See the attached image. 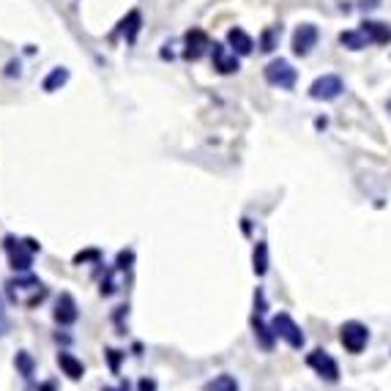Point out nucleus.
Instances as JSON below:
<instances>
[{
  "label": "nucleus",
  "instance_id": "nucleus-2",
  "mask_svg": "<svg viewBox=\"0 0 391 391\" xmlns=\"http://www.w3.org/2000/svg\"><path fill=\"white\" fill-rule=\"evenodd\" d=\"M271 329H274V334H276L279 340H285L293 351H301V348H304V342H307L304 331L298 329V323H296L287 312H279V315L271 320Z\"/></svg>",
  "mask_w": 391,
  "mask_h": 391
},
{
  "label": "nucleus",
  "instance_id": "nucleus-24",
  "mask_svg": "<svg viewBox=\"0 0 391 391\" xmlns=\"http://www.w3.org/2000/svg\"><path fill=\"white\" fill-rule=\"evenodd\" d=\"M140 391H156V381L143 378V381H140Z\"/></svg>",
  "mask_w": 391,
  "mask_h": 391
},
{
  "label": "nucleus",
  "instance_id": "nucleus-12",
  "mask_svg": "<svg viewBox=\"0 0 391 391\" xmlns=\"http://www.w3.org/2000/svg\"><path fill=\"white\" fill-rule=\"evenodd\" d=\"M362 30L367 33V38H370V44H389L391 41V27L386 22H375V19H364L362 22Z\"/></svg>",
  "mask_w": 391,
  "mask_h": 391
},
{
  "label": "nucleus",
  "instance_id": "nucleus-11",
  "mask_svg": "<svg viewBox=\"0 0 391 391\" xmlns=\"http://www.w3.org/2000/svg\"><path fill=\"white\" fill-rule=\"evenodd\" d=\"M227 44H230V49L235 55H249L254 49V41H252V36L244 27H230L227 30Z\"/></svg>",
  "mask_w": 391,
  "mask_h": 391
},
{
  "label": "nucleus",
  "instance_id": "nucleus-20",
  "mask_svg": "<svg viewBox=\"0 0 391 391\" xmlns=\"http://www.w3.org/2000/svg\"><path fill=\"white\" fill-rule=\"evenodd\" d=\"M205 391H238V383L233 375H219L211 383H205Z\"/></svg>",
  "mask_w": 391,
  "mask_h": 391
},
{
  "label": "nucleus",
  "instance_id": "nucleus-17",
  "mask_svg": "<svg viewBox=\"0 0 391 391\" xmlns=\"http://www.w3.org/2000/svg\"><path fill=\"white\" fill-rule=\"evenodd\" d=\"M69 82V69H52L49 74H47V80H44V91L47 93H52V91H58L60 85H66Z\"/></svg>",
  "mask_w": 391,
  "mask_h": 391
},
{
  "label": "nucleus",
  "instance_id": "nucleus-5",
  "mask_svg": "<svg viewBox=\"0 0 391 391\" xmlns=\"http://www.w3.org/2000/svg\"><path fill=\"white\" fill-rule=\"evenodd\" d=\"M342 91H345V82H342V77H337V74H323V77H318V80L309 85V96L318 99V102H334Z\"/></svg>",
  "mask_w": 391,
  "mask_h": 391
},
{
  "label": "nucleus",
  "instance_id": "nucleus-14",
  "mask_svg": "<svg viewBox=\"0 0 391 391\" xmlns=\"http://www.w3.org/2000/svg\"><path fill=\"white\" fill-rule=\"evenodd\" d=\"M252 329H254V337H257L260 348H263V351H271V348H274V337H276V334H274V329H271V326H265V323H263V318H260L257 312H254V318H252Z\"/></svg>",
  "mask_w": 391,
  "mask_h": 391
},
{
  "label": "nucleus",
  "instance_id": "nucleus-4",
  "mask_svg": "<svg viewBox=\"0 0 391 391\" xmlns=\"http://www.w3.org/2000/svg\"><path fill=\"white\" fill-rule=\"evenodd\" d=\"M296 80H298V74H296V69L287 63V60H271L268 66H265V82L268 85H274V88H282V91H290L293 85H296Z\"/></svg>",
  "mask_w": 391,
  "mask_h": 391
},
{
  "label": "nucleus",
  "instance_id": "nucleus-15",
  "mask_svg": "<svg viewBox=\"0 0 391 391\" xmlns=\"http://www.w3.org/2000/svg\"><path fill=\"white\" fill-rule=\"evenodd\" d=\"M340 44L348 49H364L370 44V38L364 30H345V33H340Z\"/></svg>",
  "mask_w": 391,
  "mask_h": 391
},
{
  "label": "nucleus",
  "instance_id": "nucleus-1",
  "mask_svg": "<svg viewBox=\"0 0 391 391\" xmlns=\"http://www.w3.org/2000/svg\"><path fill=\"white\" fill-rule=\"evenodd\" d=\"M3 246H5V252H8V263H11V268L14 271H27L30 268V263H33V254L38 252V244L36 241H16V238H5L3 241Z\"/></svg>",
  "mask_w": 391,
  "mask_h": 391
},
{
  "label": "nucleus",
  "instance_id": "nucleus-26",
  "mask_svg": "<svg viewBox=\"0 0 391 391\" xmlns=\"http://www.w3.org/2000/svg\"><path fill=\"white\" fill-rule=\"evenodd\" d=\"M378 5V0H362V8H375Z\"/></svg>",
  "mask_w": 391,
  "mask_h": 391
},
{
  "label": "nucleus",
  "instance_id": "nucleus-27",
  "mask_svg": "<svg viewBox=\"0 0 391 391\" xmlns=\"http://www.w3.org/2000/svg\"><path fill=\"white\" fill-rule=\"evenodd\" d=\"M102 391H129V381H123L118 389H102Z\"/></svg>",
  "mask_w": 391,
  "mask_h": 391
},
{
  "label": "nucleus",
  "instance_id": "nucleus-18",
  "mask_svg": "<svg viewBox=\"0 0 391 391\" xmlns=\"http://www.w3.org/2000/svg\"><path fill=\"white\" fill-rule=\"evenodd\" d=\"M252 263H254V274H257V276H263V274L268 271V246H265V241H257L254 254H252Z\"/></svg>",
  "mask_w": 391,
  "mask_h": 391
},
{
  "label": "nucleus",
  "instance_id": "nucleus-22",
  "mask_svg": "<svg viewBox=\"0 0 391 391\" xmlns=\"http://www.w3.org/2000/svg\"><path fill=\"white\" fill-rule=\"evenodd\" d=\"M104 356H107V362H110V370L118 372V370H121V351H107Z\"/></svg>",
  "mask_w": 391,
  "mask_h": 391
},
{
  "label": "nucleus",
  "instance_id": "nucleus-6",
  "mask_svg": "<svg viewBox=\"0 0 391 391\" xmlns=\"http://www.w3.org/2000/svg\"><path fill=\"white\" fill-rule=\"evenodd\" d=\"M307 364H309L323 381H329V383H337V381H340V364L331 359L329 351H323V348L312 351V353L307 356Z\"/></svg>",
  "mask_w": 391,
  "mask_h": 391
},
{
  "label": "nucleus",
  "instance_id": "nucleus-3",
  "mask_svg": "<svg viewBox=\"0 0 391 391\" xmlns=\"http://www.w3.org/2000/svg\"><path fill=\"white\" fill-rule=\"evenodd\" d=\"M340 342H342V348H345L348 353L359 356V353L367 348V342H370V329H367L364 323H359V320H348V323L340 329Z\"/></svg>",
  "mask_w": 391,
  "mask_h": 391
},
{
  "label": "nucleus",
  "instance_id": "nucleus-9",
  "mask_svg": "<svg viewBox=\"0 0 391 391\" xmlns=\"http://www.w3.org/2000/svg\"><path fill=\"white\" fill-rule=\"evenodd\" d=\"M208 47H211L208 33L200 30V27H192V30L187 33V49H184V58H187V60H200V58L205 55Z\"/></svg>",
  "mask_w": 391,
  "mask_h": 391
},
{
  "label": "nucleus",
  "instance_id": "nucleus-7",
  "mask_svg": "<svg viewBox=\"0 0 391 391\" xmlns=\"http://www.w3.org/2000/svg\"><path fill=\"white\" fill-rule=\"evenodd\" d=\"M318 38H320V33H318V27H315V25H309V22L298 25V27H296V33H293V55H298V58L309 55V52H312V47L318 44Z\"/></svg>",
  "mask_w": 391,
  "mask_h": 391
},
{
  "label": "nucleus",
  "instance_id": "nucleus-23",
  "mask_svg": "<svg viewBox=\"0 0 391 391\" xmlns=\"http://www.w3.org/2000/svg\"><path fill=\"white\" fill-rule=\"evenodd\" d=\"M99 257V252L96 249H91V252H80L77 257H74V263H85V260H96Z\"/></svg>",
  "mask_w": 391,
  "mask_h": 391
},
{
  "label": "nucleus",
  "instance_id": "nucleus-25",
  "mask_svg": "<svg viewBox=\"0 0 391 391\" xmlns=\"http://www.w3.org/2000/svg\"><path fill=\"white\" fill-rule=\"evenodd\" d=\"M38 391H55V383H52V381H47V383H41V386H38Z\"/></svg>",
  "mask_w": 391,
  "mask_h": 391
},
{
  "label": "nucleus",
  "instance_id": "nucleus-21",
  "mask_svg": "<svg viewBox=\"0 0 391 391\" xmlns=\"http://www.w3.org/2000/svg\"><path fill=\"white\" fill-rule=\"evenodd\" d=\"M16 367L22 370V375H25V378H30V375H33V362H30V356H27V353H16Z\"/></svg>",
  "mask_w": 391,
  "mask_h": 391
},
{
  "label": "nucleus",
  "instance_id": "nucleus-19",
  "mask_svg": "<svg viewBox=\"0 0 391 391\" xmlns=\"http://www.w3.org/2000/svg\"><path fill=\"white\" fill-rule=\"evenodd\" d=\"M279 36H282V25L263 30V36H260V49H263V52H274L276 44H279Z\"/></svg>",
  "mask_w": 391,
  "mask_h": 391
},
{
  "label": "nucleus",
  "instance_id": "nucleus-13",
  "mask_svg": "<svg viewBox=\"0 0 391 391\" xmlns=\"http://www.w3.org/2000/svg\"><path fill=\"white\" fill-rule=\"evenodd\" d=\"M58 367L63 370V375H69L71 381H80L82 375H85V367H82V362L74 356V353H58Z\"/></svg>",
  "mask_w": 391,
  "mask_h": 391
},
{
  "label": "nucleus",
  "instance_id": "nucleus-10",
  "mask_svg": "<svg viewBox=\"0 0 391 391\" xmlns=\"http://www.w3.org/2000/svg\"><path fill=\"white\" fill-rule=\"evenodd\" d=\"M77 318H80L77 301L71 298V293H60V296H58V304H55V320H58L60 326H71V323H77Z\"/></svg>",
  "mask_w": 391,
  "mask_h": 391
},
{
  "label": "nucleus",
  "instance_id": "nucleus-8",
  "mask_svg": "<svg viewBox=\"0 0 391 391\" xmlns=\"http://www.w3.org/2000/svg\"><path fill=\"white\" fill-rule=\"evenodd\" d=\"M211 58H213V69L219 71V74H233V71H238V55L235 52H230L224 44H211Z\"/></svg>",
  "mask_w": 391,
  "mask_h": 391
},
{
  "label": "nucleus",
  "instance_id": "nucleus-16",
  "mask_svg": "<svg viewBox=\"0 0 391 391\" xmlns=\"http://www.w3.org/2000/svg\"><path fill=\"white\" fill-rule=\"evenodd\" d=\"M140 22H143L140 11H129L126 19L121 22V30H123V36H126L129 44H134V38H137V33H140Z\"/></svg>",
  "mask_w": 391,
  "mask_h": 391
}]
</instances>
